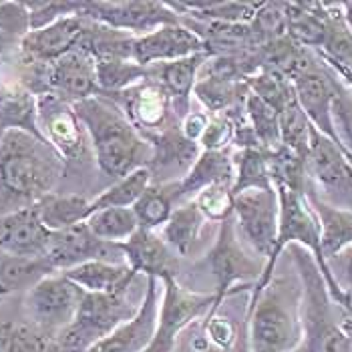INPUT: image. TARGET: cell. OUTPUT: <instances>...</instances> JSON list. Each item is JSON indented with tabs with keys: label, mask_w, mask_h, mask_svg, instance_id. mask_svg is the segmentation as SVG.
Segmentation results:
<instances>
[{
	"label": "cell",
	"mask_w": 352,
	"mask_h": 352,
	"mask_svg": "<svg viewBox=\"0 0 352 352\" xmlns=\"http://www.w3.org/2000/svg\"><path fill=\"white\" fill-rule=\"evenodd\" d=\"M162 280L147 278V288L143 300L127 322L113 330L107 338L95 344L89 352H145L149 349L155 330H157V316H160V302H162Z\"/></svg>",
	"instance_id": "2e32d148"
},
{
	"label": "cell",
	"mask_w": 352,
	"mask_h": 352,
	"mask_svg": "<svg viewBox=\"0 0 352 352\" xmlns=\"http://www.w3.org/2000/svg\"><path fill=\"white\" fill-rule=\"evenodd\" d=\"M245 119L258 139L260 147L266 151H276L282 141H280V117L276 109H272L266 101H262L258 95H254L250 89L245 91L244 97Z\"/></svg>",
	"instance_id": "d590c367"
},
{
	"label": "cell",
	"mask_w": 352,
	"mask_h": 352,
	"mask_svg": "<svg viewBox=\"0 0 352 352\" xmlns=\"http://www.w3.org/2000/svg\"><path fill=\"white\" fill-rule=\"evenodd\" d=\"M208 58H210L208 53L191 54V56L173 60V63H163V65L149 67L147 71H149L151 79L162 82L163 89L173 99V103H182L184 109L188 111L190 97L193 95L199 71H201V67L206 65Z\"/></svg>",
	"instance_id": "d4e9b609"
},
{
	"label": "cell",
	"mask_w": 352,
	"mask_h": 352,
	"mask_svg": "<svg viewBox=\"0 0 352 352\" xmlns=\"http://www.w3.org/2000/svg\"><path fill=\"white\" fill-rule=\"evenodd\" d=\"M306 199L320 226V245L322 256L328 262L352 245V210L338 208L314 190L310 184L306 188Z\"/></svg>",
	"instance_id": "44dd1931"
},
{
	"label": "cell",
	"mask_w": 352,
	"mask_h": 352,
	"mask_svg": "<svg viewBox=\"0 0 352 352\" xmlns=\"http://www.w3.org/2000/svg\"><path fill=\"white\" fill-rule=\"evenodd\" d=\"M179 204H182L179 182L151 184L133 206L139 230H147V232L163 230V226L169 221V217Z\"/></svg>",
	"instance_id": "4316f807"
},
{
	"label": "cell",
	"mask_w": 352,
	"mask_h": 352,
	"mask_svg": "<svg viewBox=\"0 0 352 352\" xmlns=\"http://www.w3.org/2000/svg\"><path fill=\"white\" fill-rule=\"evenodd\" d=\"M89 27V19L82 14H71L65 19L54 21L53 25L36 30H30L23 43L19 45V51L23 56V63H53L63 54L71 53L79 47L82 34Z\"/></svg>",
	"instance_id": "ac0fdd59"
},
{
	"label": "cell",
	"mask_w": 352,
	"mask_h": 352,
	"mask_svg": "<svg viewBox=\"0 0 352 352\" xmlns=\"http://www.w3.org/2000/svg\"><path fill=\"white\" fill-rule=\"evenodd\" d=\"M232 352H250V346H248V330H245V322L242 332H240V338L236 342V346L232 349Z\"/></svg>",
	"instance_id": "681fc988"
},
{
	"label": "cell",
	"mask_w": 352,
	"mask_h": 352,
	"mask_svg": "<svg viewBox=\"0 0 352 352\" xmlns=\"http://www.w3.org/2000/svg\"><path fill=\"white\" fill-rule=\"evenodd\" d=\"M250 352H294L304 340L302 284L290 278H272L245 310Z\"/></svg>",
	"instance_id": "3957f363"
},
{
	"label": "cell",
	"mask_w": 352,
	"mask_h": 352,
	"mask_svg": "<svg viewBox=\"0 0 352 352\" xmlns=\"http://www.w3.org/2000/svg\"><path fill=\"white\" fill-rule=\"evenodd\" d=\"M32 208L51 232H58L87 221L91 214V199L79 193H49Z\"/></svg>",
	"instance_id": "f1b7e54d"
},
{
	"label": "cell",
	"mask_w": 352,
	"mask_h": 352,
	"mask_svg": "<svg viewBox=\"0 0 352 352\" xmlns=\"http://www.w3.org/2000/svg\"><path fill=\"white\" fill-rule=\"evenodd\" d=\"M328 268L332 272L336 284L344 292L346 302H349V314L352 312V245L340 252L338 256L328 260Z\"/></svg>",
	"instance_id": "ee69618b"
},
{
	"label": "cell",
	"mask_w": 352,
	"mask_h": 352,
	"mask_svg": "<svg viewBox=\"0 0 352 352\" xmlns=\"http://www.w3.org/2000/svg\"><path fill=\"white\" fill-rule=\"evenodd\" d=\"M332 123L338 143L352 157V91L340 79L332 103Z\"/></svg>",
	"instance_id": "ab89813d"
},
{
	"label": "cell",
	"mask_w": 352,
	"mask_h": 352,
	"mask_svg": "<svg viewBox=\"0 0 352 352\" xmlns=\"http://www.w3.org/2000/svg\"><path fill=\"white\" fill-rule=\"evenodd\" d=\"M199 53H208V45L184 23L165 25L147 34L133 36L131 43V58L145 69Z\"/></svg>",
	"instance_id": "9a60e30c"
},
{
	"label": "cell",
	"mask_w": 352,
	"mask_h": 352,
	"mask_svg": "<svg viewBox=\"0 0 352 352\" xmlns=\"http://www.w3.org/2000/svg\"><path fill=\"white\" fill-rule=\"evenodd\" d=\"M67 162L53 147L19 129L0 135V217L32 208L49 193L65 173Z\"/></svg>",
	"instance_id": "6da1fadb"
},
{
	"label": "cell",
	"mask_w": 352,
	"mask_h": 352,
	"mask_svg": "<svg viewBox=\"0 0 352 352\" xmlns=\"http://www.w3.org/2000/svg\"><path fill=\"white\" fill-rule=\"evenodd\" d=\"M81 14L99 25L127 32L131 36H141L165 25L182 23L179 14L169 4L139 0L82 2Z\"/></svg>",
	"instance_id": "7c38bea8"
},
{
	"label": "cell",
	"mask_w": 352,
	"mask_h": 352,
	"mask_svg": "<svg viewBox=\"0 0 352 352\" xmlns=\"http://www.w3.org/2000/svg\"><path fill=\"white\" fill-rule=\"evenodd\" d=\"M153 184V175L149 167H141L133 173L113 182L107 190L91 199V214L109 208H133L135 201L145 193V190ZM89 214V216H91Z\"/></svg>",
	"instance_id": "d6a6232c"
},
{
	"label": "cell",
	"mask_w": 352,
	"mask_h": 352,
	"mask_svg": "<svg viewBox=\"0 0 352 352\" xmlns=\"http://www.w3.org/2000/svg\"><path fill=\"white\" fill-rule=\"evenodd\" d=\"M208 260H210V270L216 280L214 306L208 316L217 314L226 298L236 294L240 286H244V284L256 286L264 272L260 258L256 254L252 256L244 248V242L236 230L234 216L219 223L216 242H214Z\"/></svg>",
	"instance_id": "8992f818"
},
{
	"label": "cell",
	"mask_w": 352,
	"mask_h": 352,
	"mask_svg": "<svg viewBox=\"0 0 352 352\" xmlns=\"http://www.w3.org/2000/svg\"><path fill=\"white\" fill-rule=\"evenodd\" d=\"M30 12V30L49 27L54 21L81 14L82 2H27Z\"/></svg>",
	"instance_id": "60d3db41"
},
{
	"label": "cell",
	"mask_w": 352,
	"mask_h": 352,
	"mask_svg": "<svg viewBox=\"0 0 352 352\" xmlns=\"http://www.w3.org/2000/svg\"><path fill=\"white\" fill-rule=\"evenodd\" d=\"M342 322V330L346 332V336H349V342H351V349H352V312L351 314H344V318L340 320Z\"/></svg>",
	"instance_id": "f907efd6"
},
{
	"label": "cell",
	"mask_w": 352,
	"mask_h": 352,
	"mask_svg": "<svg viewBox=\"0 0 352 352\" xmlns=\"http://www.w3.org/2000/svg\"><path fill=\"white\" fill-rule=\"evenodd\" d=\"M302 284V328L308 352H352L342 322L336 320L324 278L314 258L302 245H292Z\"/></svg>",
	"instance_id": "277c9868"
},
{
	"label": "cell",
	"mask_w": 352,
	"mask_h": 352,
	"mask_svg": "<svg viewBox=\"0 0 352 352\" xmlns=\"http://www.w3.org/2000/svg\"><path fill=\"white\" fill-rule=\"evenodd\" d=\"M38 127L43 139L65 162L81 160L87 151H91L89 137L73 103L56 95L47 93L38 97Z\"/></svg>",
	"instance_id": "4fadbf2b"
},
{
	"label": "cell",
	"mask_w": 352,
	"mask_h": 352,
	"mask_svg": "<svg viewBox=\"0 0 352 352\" xmlns=\"http://www.w3.org/2000/svg\"><path fill=\"white\" fill-rule=\"evenodd\" d=\"M236 135V121H232V117L217 113L210 115V123L204 137L199 139V147L201 151H226L230 143H234Z\"/></svg>",
	"instance_id": "7bdbcfd3"
},
{
	"label": "cell",
	"mask_w": 352,
	"mask_h": 352,
	"mask_svg": "<svg viewBox=\"0 0 352 352\" xmlns=\"http://www.w3.org/2000/svg\"><path fill=\"white\" fill-rule=\"evenodd\" d=\"M47 260L54 272H65L81 266L85 262L101 260L111 264H127L121 244H109L99 240L82 221L67 230L53 232Z\"/></svg>",
	"instance_id": "5bb4252c"
},
{
	"label": "cell",
	"mask_w": 352,
	"mask_h": 352,
	"mask_svg": "<svg viewBox=\"0 0 352 352\" xmlns=\"http://www.w3.org/2000/svg\"><path fill=\"white\" fill-rule=\"evenodd\" d=\"M82 296L85 290L60 272L45 276L30 290H27L25 312L30 326L51 340L73 322Z\"/></svg>",
	"instance_id": "ba28073f"
},
{
	"label": "cell",
	"mask_w": 352,
	"mask_h": 352,
	"mask_svg": "<svg viewBox=\"0 0 352 352\" xmlns=\"http://www.w3.org/2000/svg\"><path fill=\"white\" fill-rule=\"evenodd\" d=\"M234 221L242 242L262 260H270L280 228V199L276 188L250 190L236 195Z\"/></svg>",
	"instance_id": "8fae6325"
},
{
	"label": "cell",
	"mask_w": 352,
	"mask_h": 352,
	"mask_svg": "<svg viewBox=\"0 0 352 352\" xmlns=\"http://www.w3.org/2000/svg\"><path fill=\"white\" fill-rule=\"evenodd\" d=\"M121 101H117L125 109L127 117L137 129L147 137L153 139L163 131H167L171 125V109L173 99L163 89L162 82L147 77L145 81L137 82L135 87L119 93ZM113 97V95H109Z\"/></svg>",
	"instance_id": "e0dca14e"
},
{
	"label": "cell",
	"mask_w": 352,
	"mask_h": 352,
	"mask_svg": "<svg viewBox=\"0 0 352 352\" xmlns=\"http://www.w3.org/2000/svg\"><path fill=\"white\" fill-rule=\"evenodd\" d=\"M71 282H75L81 290L89 294H111L129 290L137 274L127 264H111V262H85L71 270L60 272Z\"/></svg>",
	"instance_id": "cb8c5ba5"
},
{
	"label": "cell",
	"mask_w": 352,
	"mask_h": 352,
	"mask_svg": "<svg viewBox=\"0 0 352 352\" xmlns=\"http://www.w3.org/2000/svg\"><path fill=\"white\" fill-rule=\"evenodd\" d=\"M208 123H210V115L208 113H201V111H188L182 119V135L186 137L191 143H197L199 145V139L204 137L206 129H208Z\"/></svg>",
	"instance_id": "f6af8a7d"
},
{
	"label": "cell",
	"mask_w": 352,
	"mask_h": 352,
	"mask_svg": "<svg viewBox=\"0 0 352 352\" xmlns=\"http://www.w3.org/2000/svg\"><path fill=\"white\" fill-rule=\"evenodd\" d=\"M179 352H221V351H217L216 346H212V344L208 342V338H206V334H204V330H201V332H199V336H197V338H195V336L190 338Z\"/></svg>",
	"instance_id": "7dc6e473"
},
{
	"label": "cell",
	"mask_w": 352,
	"mask_h": 352,
	"mask_svg": "<svg viewBox=\"0 0 352 352\" xmlns=\"http://www.w3.org/2000/svg\"><path fill=\"white\" fill-rule=\"evenodd\" d=\"M308 179L326 201L352 210V157L338 141L326 137L316 127L310 139Z\"/></svg>",
	"instance_id": "30bf717a"
},
{
	"label": "cell",
	"mask_w": 352,
	"mask_h": 352,
	"mask_svg": "<svg viewBox=\"0 0 352 352\" xmlns=\"http://www.w3.org/2000/svg\"><path fill=\"white\" fill-rule=\"evenodd\" d=\"M97 60V82L103 95H119L145 81L149 71L125 56H103Z\"/></svg>",
	"instance_id": "1f68e13d"
},
{
	"label": "cell",
	"mask_w": 352,
	"mask_h": 352,
	"mask_svg": "<svg viewBox=\"0 0 352 352\" xmlns=\"http://www.w3.org/2000/svg\"><path fill=\"white\" fill-rule=\"evenodd\" d=\"M340 8H342L344 21H346V23H349V27L352 28V2H340Z\"/></svg>",
	"instance_id": "816d5d0a"
},
{
	"label": "cell",
	"mask_w": 352,
	"mask_h": 352,
	"mask_svg": "<svg viewBox=\"0 0 352 352\" xmlns=\"http://www.w3.org/2000/svg\"><path fill=\"white\" fill-rule=\"evenodd\" d=\"M54 274L49 260H30L0 252V298L27 288L30 290L38 280Z\"/></svg>",
	"instance_id": "4dcf8cb0"
},
{
	"label": "cell",
	"mask_w": 352,
	"mask_h": 352,
	"mask_svg": "<svg viewBox=\"0 0 352 352\" xmlns=\"http://www.w3.org/2000/svg\"><path fill=\"white\" fill-rule=\"evenodd\" d=\"M316 54L328 65L352 67V28L344 21L340 4H328L324 43Z\"/></svg>",
	"instance_id": "836d02e7"
},
{
	"label": "cell",
	"mask_w": 352,
	"mask_h": 352,
	"mask_svg": "<svg viewBox=\"0 0 352 352\" xmlns=\"http://www.w3.org/2000/svg\"><path fill=\"white\" fill-rule=\"evenodd\" d=\"M201 330H204L208 342L221 352H232V349L236 346V342L240 338V332H242V328L236 324L234 320L223 318L219 314L206 316Z\"/></svg>",
	"instance_id": "b9f144b4"
},
{
	"label": "cell",
	"mask_w": 352,
	"mask_h": 352,
	"mask_svg": "<svg viewBox=\"0 0 352 352\" xmlns=\"http://www.w3.org/2000/svg\"><path fill=\"white\" fill-rule=\"evenodd\" d=\"M234 157V193L250 190H272L270 151L262 147H244L232 153Z\"/></svg>",
	"instance_id": "f546056e"
},
{
	"label": "cell",
	"mask_w": 352,
	"mask_h": 352,
	"mask_svg": "<svg viewBox=\"0 0 352 352\" xmlns=\"http://www.w3.org/2000/svg\"><path fill=\"white\" fill-rule=\"evenodd\" d=\"M179 19H195L199 23L252 25L264 2H182L169 4Z\"/></svg>",
	"instance_id": "83f0119b"
},
{
	"label": "cell",
	"mask_w": 352,
	"mask_h": 352,
	"mask_svg": "<svg viewBox=\"0 0 352 352\" xmlns=\"http://www.w3.org/2000/svg\"><path fill=\"white\" fill-rule=\"evenodd\" d=\"M30 32V12L27 2H0V36L19 47Z\"/></svg>",
	"instance_id": "f35d334b"
},
{
	"label": "cell",
	"mask_w": 352,
	"mask_h": 352,
	"mask_svg": "<svg viewBox=\"0 0 352 352\" xmlns=\"http://www.w3.org/2000/svg\"><path fill=\"white\" fill-rule=\"evenodd\" d=\"M214 306V294H199L182 286L175 276L162 280V302L155 336L145 352H173L179 336L197 320H204Z\"/></svg>",
	"instance_id": "52a82bcc"
},
{
	"label": "cell",
	"mask_w": 352,
	"mask_h": 352,
	"mask_svg": "<svg viewBox=\"0 0 352 352\" xmlns=\"http://www.w3.org/2000/svg\"><path fill=\"white\" fill-rule=\"evenodd\" d=\"M326 65H328V63H326ZM328 67H330V69L338 75V79L344 82V85L352 91V67H342V65H328Z\"/></svg>",
	"instance_id": "c3c4849f"
},
{
	"label": "cell",
	"mask_w": 352,
	"mask_h": 352,
	"mask_svg": "<svg viewBox=\"0 0 352 352\" xmlns=\"http://www.w3.org/2000/svg\"><path fill=\"white\" fill-rule=\"evenodd\" d=\"M16 332L19 324L0 322V352H16Z\"/></svg>",
	"instance_id": "bcb514c9"
},
{
	"label": "cell",
	"mask_w": 352,
	"mask_h": 352,
	"mask_svg": "<svg viewBox=\"0 0 352 352\" xmlns=\"http://www.w3.org/2000/svg\"><path fill=\"white\" fill-rule=\"evenodd\" d=\"M8 49H12V47H10V45H8V43H6V41H4V38L0 36V58H2L4 54H6V51H8Z\"/></svg>",
	"instance_id": "f5cc1de1"
},
{
	"label": "cell",
	"mask_w": 352,
	"mask_h": 352,
	"mask_svg": "<svg viewBox=\"0 0 352 352\" xmlns=\"http://www.w3.org/2000/svg\"><path fill=\"white\" fill-rule=\"evenodd\" d=\"M278 117H280V141H282V145L308 160L314 125L310 123L306 113L300 109L298 101H292Z\"/></svg>",
	"instance_id": "8d00e7d4"
},
{
	"label": "cell",
	"mask_w": 352,
	"mask_h": 352,
	"mask_svg": "<svg viewBox=\"0 0 352 352\" xmlns=\"http://www.w3.org/2000/svg\"><path fill=\"white\" fill-rule=\"evenodd\" d=\"M288 79L292 81L300 109L306 113L310 123L320 133L338 141L332 123V103L338 89V75L314 51L306 49L298 67Z\"/></svg>",
	"instance_id": "9c48e42d"
},
{
	"label": "cell",
	"mask_w": 352,
	"mask_h": 352,
	"mask_svg": "<svg viewBox=\"0 0 352 352\" xmlns=\"http://www.w3.org/2000/svg\"><path fill=\"white\" fill-rule=\"evenodd\" d=\"M121 248L127 266L135 274H145L147 278L157 280L175 276V252L167 245L162 234L137 230Z\"/></svg>",
	"instance_id": "ffe728a7"
},
{
	"label": "cell",
	"mask_w": 352,
	"mask_h": 352,
	"mask_svg": "<svg viewBox=\"0 0 352 352\" xmlns=\"http://www.w3.org/2000/svg\"><path fill=\"white\" fill-rule=\"evenodd\" d=\"M89 230L103 242L109 244H125L137 230V217L133 208H109L99 210L87 217L85 221Z\"/></svg>",
	"instance_id": "e575fe53"
},
{
	"label": "cell",
	"mask_w": 352,
	"mask_h": 352,
	"mask_svg": "<svg viewBox=\"0 0 352 352\" xmlns=\"http://www.w3.org/2000/svg\"><path fill=\"white\" fill-rule=\"evenodd\" d=\"M53 232L43 223L34 208H25L0 217V252L45 260Z\"/></svg>",
	"instance_id": "d6986e66"
},
{
	"label": "cell",
	"mask_w": 352,
	"mask_h": 352,
	"mask_svg": "<svg viewBox=\"0 0 352 352\" xmlns=\"http://www.w3.org/2000/svg\"><path fill=\"white\" fill-rule=\"evenodd\" d=\"M206 217L199 212L197 204L190 199L175 208L169 221L163 226L162 238L175 252V256L188 258L195 252L201 240V232L206 226Z\"/></svg>",
	"instance_id": "484cf974"
},
{
	"label": "cell",
	"mask_w": 352,
	"mask_h": 352,
	"mask_svg": "<svg viewBox=\"0 0 352 352\" xmlns=\"http://www.w3.org/2000/svg\"><path fill=\"white\" fill-rule=\"evenodd\" d=\"M0 127L2 131L19 129L41 137L38 97L21 82H0Z\"/></svg>",
	"instance_id": "7402d4cb"
},
{
	"label": "cell",
	"mask_w": 352,
	"mask_h": 352,
	"mask_svg": "<svg viewBox=\"0 0 352 352\" xmlns=\"http://www.w3.org/2000/svg\"><path fill=\"white\" fill-rule=\"evenodd\" d=\"M193 201L197 204L199 212L204 214L206 219L221 223L234 216V201H236L234 186H230V184L210 186L204 191H199L193 197Z\"/></svg>",
	"instance_id": "74e56055"
},
{
	"label": "cell",
	"mask_w": 352,
	"mask_h": 352,
	"mask_svg": "<svg viewBox=\"0 0 352 352\" xmlns=\"http://www.w3.org/2000/svg\"><path fill=\"white\" fill-rule=\"evenodd\" d=\"M234 157L226 151H201L190 171L179 179V199L190 201L199 191L217 184H230L234 186Z\"/></svg>",
	"instance_id": "603a6c76"
},
{
	"label": "cell",
	"mask_w": 352,
	"mask_h": 352,
	"mask_svg": "<svg viewBox=\"0 0 352 352\" xmlns=\"http://www.w3.org/2000/svg\"><path fill=\"white\" fill-rule=\"evenodd\" d=\"M129 290L111 294L85 292L73 322L51 338V352H89L113 330L133 318L139 304L135 306L129 300Z\"/></svg>",
	"instance_id": "5b68a950"
},
{
	"label": "cell",
	"mask_w": 352,
	"mask_h": 352,
	"mask_svg": "<svg viewBox=\"0 0 352 352\" xmlns=\"http://www.w3.org/2000/svg\"><path fill=\"white\" fill-rule=\"evenodd\" d=\"M73 107L87 131L97 167L107 177L117 182L141 167H149L153 160L151 141L113 97L101 93L73 103Z\"/></svg>",
	"instance_id": "7a4b0ae2"
}]
</instances>
